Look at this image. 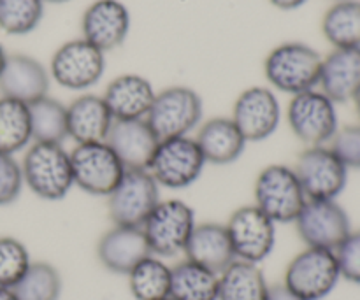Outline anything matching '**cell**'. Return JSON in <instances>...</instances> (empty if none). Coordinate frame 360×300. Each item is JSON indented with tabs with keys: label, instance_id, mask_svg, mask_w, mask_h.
<instances>
[{
	"label": "cell",
	"instance_id": "1",
	"mask_svg": "<svg viewBox=\"0 0 360 300\" xmlns=\"http://www.w3.org/2000/svg\"><path fill=\"white\" fill-rule=\"evenodd\" d=\"M21 172L25 186L49 202L65 199L74 186L70 153L62 144L32 143L21 162Z\"/></svg>",
	"mask_w": 360,
	"mask_h": 300
},
{
	"label": "cell",
	"instance_id": "32",
	"mask_svg": "<svg viewBox=\"0 0 360 300\" xmlns=\"http://www.w3.org/2000/svg\"><path fill=\"white\" fill-rule=\"evenodd\" d=\"M42 14V0H0V30L9 35H27L39 27Z\"/></svg>",
	"mask_w": 360,
	"mask_h": 300
},
{
	"label": "cell",
	"instance_id": "22",
	"mask_svg": "<svg viewBox=\"0 0 360 300\" xmlns=\"http://www.w3.org/2000/svg\"><path fill=\"white\" fill-rule=\"evenodd\" d=\"M115 118L104 98L97 95H81L67 105V132L76 144L102 143L108 137Z\"/></svg>",
	"mask_w": 360,
	"mask_h": 300
},
{
	"label": "cell",
	"instance_id": "16",
	"mask_svg": "<svg viewBox=\"0 0 360 300\" xmlns=\"http://www.w3.org/2000/svg\"><path fill=\"white\" fill-rule=\"evenodd\" d=\"M109 144L127 171H148L160 139L144 119H116L109 130Z\"/></svg>",
	"mask_w": 360,
	"mask_h": 300
},
{
	"label": "cell",
	"instance_id": "20",
	"mask_svg": "<svg viewBox=\"0 0 360 300\" xmlns=\"http://www.w3.org/2000/svg\"><path fill=\"white\" fill-rule=\"evenodd\" d=\"M49 72L28 55H7L0 74V93L23 104H32L49 91Z\"/></svg>",
	"mask_w": 360,
	"mask_h": 300
},
{
	"label": "cell",
	"instance_id": "27",
	"mask_svg": "<svg viewBox=\"0 0 360 300\" xmlns=\"http://www.w3.org/2000/svg\"><path fill=\"white\" fill-rule=\"evenodd\" d=\"M34 143L63 144L69 139L67 132V105L49 95L28 104Z\"/></svg>",
	"mask_w": 360,
	"mask_h": 300
},
{
	"label": "cell",
	"instance_id": "15",
	"mask_svg": "<svg viewBox=\"0 0 360 300\" xmlns=\"http://www.w3.org/2000/svg\"><path fill=\"white\" fill-rule=\"evenodd\" d=\"M231 118L246 143H260L269 139L280 126V102L269 88L252 86L236 98Z\"/></svg>",
	"mask_w": 360,
	"mask_h": 300
},
{
	"label": "cell",
	"instance_id": "28",
	"mask_svg": "<svg viewBox=\"0 0 360 300\" xmlns=\"http://www.w3.org/2000/svg\"><path fill=\"white\" fill-rule=\"evenodd\" d=\"M322 32L334 48H360V2L338 0L323 16Z\"/></svg>",
	"mask_w": 360,
	"mask_h": 300
},
{
	"label": "cell",
	"instance_id": "24",
	"mask_svg": "<svg viewBox=\"0 0 360 300\" xmlns=\"http://www.w3.org/2000/svg\"><path fill=\"white\" fill-rule=\"evenodd\" d=\"M206 164H234L246 148V139L232 118H211L199 126L193 137Z\"/></svg>",
	"mask_w": 360,
	"mask_h": 300
},
{
	"label": "cell",
	"instance_id": "40",
	"mask_svg": "<svg viewBox=\"0 0 360 300\" xmlns=\"http://www.w3.org/2000/svg\"><path fill=\"white\" fill-rule=\"evenodd\" d=\"M6 60H7V53L6 49H4V46L0 44V74H2L4 65H6Z\"/></svg>",
	"mask_w": 360,
	"mask_h": 300
},
{
	"label": "cell",
	"instance_id": "36",
	"mask_svg": "<svg viewBox=\"0 0 360 300\" xmlns=\"http://www.w3.org/2000/svg\"><path fill=\"white\" fill-rule=\"evenodd\" d=\"M334 253L340 266L341 280L360 285V228L352 230Z\"/></svg>",
	"mask_w": 360,
	"mask_h": 300
},
{
	"label": "cell",
	"instance_id": "42",
	"mask_svg": "<svg viewBox=\"0 0 360 300\" xmlns=\"http://www.w3.org/2000/svg\"><path fill=\"white\" fill-rule=\"evenodd\" d=\"M42 2H51V4H63V2H69V0H42Z\"/></svg>",
	"mask_w": 360,
	"mask_h": 300
},
{
	"label": "cell",
	"instance_id": "2",
	"mask_svg": "<svg viewBox=\"0 0 360 300\" xmlns=\"http://www.w3.org/2000/svg\"><path fill=\"white\" fill-rule=\"evenodd\" d=\"M322 62L320 53L311 46L285 42L267 55L264 72L276 90L294 97L319 86Z\"/></svg>",
	"mask_w": 360,
	"mask_h": 300
},
{
	"label": "cell",
	"instance_id": "38",
	"mask_svg": "<svg viewBox=\"0 0 360 300\" xmlns=\"http://www.w3.org/2000/svg\"><path fill=\"white\" fill-rule=\"evenodd\" d=\"M308 0H271L273 6H276L278 9H283V11H292V9H297V7L304 6Z\"/></svg>",
	"mask_w": 360,
	"mask_h": 300
},
{
	"label": "cell",
	"instance_id": "8",
	"mask_svg": "<svg viewBox=\"0 0 360 300\" xmlns=\"http://www.w3.org/2000/svg\"><path fill=\"white\" fill-rule=\"evenodd\" d=\"M206 167L202 153L195 139L190 136L171 137L158 143L148 172L158 186L169 190H183L192 186Z\"/></svg>",
	"mask_w": 360,
	"mask_h": 300
},
{
	"label": "cell",
	"instance_id": "39",
	"mask_svg": "<svg viewBox=\"0 0 360 300\" xmlns=\"http://www.w3.org/2000/svg\"><path fill=\"white\" fill-rule=\"evenodd\" d=\"M0 300H18L11 288H0Z\"/></svg>",
	"mask_w": 360,
	"mask_h": 300
},
{
	"label": "cell",
	"instance_id": "5",
	"mask_svg": "<svg viewBox=\"0 0 360 300\" xmlns=\"http://www.w3.org/2000/svg\"><path fill=\"white\" fill-rule=\"evenodd\" d=\"M204 104L200 95L188 86H171L155 95L146 122L160 141L188 136L200 125Z\"/></svg>",
	"mask_w": 360,
	"mask_h": 300
},
{
	"label": "cell",
	"instance_id": "26",
	"mask_svg": "<svg viewBox=\"0 0 360 300\" xmlns=\"http://www.w3.org/2000/svg\"><path fill=\"white\" fill-rule=\"evenodd\" d=\"M220 274L190 260H183L171 267L172 300H218Z\"/></svg>",
	"mask_w": 360,
	"mask_h": 300
},
{
	"label": "cell",
	"instance_id": "6",
	"mask_svg": "<svg viewBox=\"0 0 360 300\" xmlns=\"http://www.w3.org/2000/svg\"><path fill=\"white\" fill-rule=\"evenodd\" d=\"M341 280L336 253L330 249L304 248L285 270L283 285L304 300L329 297Z\"/></svg>",
	"mask_w": 360,
	"mask_h": 300
},
{
	"label": "cell",
	"instance_id": "35",
	"mask_svg": "<svg viewBox=\"0 0 360 300\" xmlns=\"http://www.w3.org/2000/svg\"><path fill=\"white\" fill-rule=\"evenodd\" d=\"M329 146L340 157L348 171L350 169L360 171V123L347 125L338 130Z\"/></svg>",
	"mask_w": 360,
	"mask_h": 300
},
{
	"label": "cell",
	"instance_id": "13",
	"mask_svg": "<svg viewBox=\"0 0 360 300\" xmlns=\"http://www.w3.org/2000/svg\"><path fill=\"white\" fill-rule=\"evenodd\" d=\"M295 228L306 248L336 252L354 228L348 213L338 200H306L295 218Z\"/></svg>",
	"mask_w": 360,
	"mask_h": 300
},
{
	"label": "cell",
	"instance_id": "4",
	"mask_svg": "<svg viewBox=\"0 0 360 300\" xmlns=\"http://www.w3.org/2000/svg\"><path fill=\"white\" fill-rule=\"evenodd\" d=\"M195 213L186 202L178 199L160 200L143 228L151 255L158 259H172L185 253L186 242L195 228Z\"/></svg>",
	"mask_w": 360,
	"mask_h": 300
},
{
	"label": "cell",
	"instance_id": "30",
	"mask_svg": "<svg viewBox=\"0 0 360 300\" xmlns=\"http://www.w3.org/2000/svg\"><path fill=\"white\" fill-rule=\"evenodd\" d=\"M32 143L28 104L14 98H0V151L16 155Z\"/></svg>",
	"mask_w": 360,
	"mask_h": 300
},
{
	"label": "cell",
	"instance_id": "3",
	"mask_svg": "<svg viewBox=\"0 0 360 300\" xmlns=\"http://www.w3.org/2000/svg\"><path fill=\"white\" fill-rule=\"evenodd\" d=\"M255 204L274 223H294L306 204L304 190L295 176L294 167L267 165L257 176L253 188Z\"/></svg>",
	"mask_w": 360,
	"mask_h": 300
},
{
	"label": "cell",
	"instance_id": "37",
	"mask_svg": "<svg viewBox=\"0 0 360 300\" xmlns=\"http://www.w3.org/2000/svg\"><path fill=\"white\" fill-rule=\"evenodd\" d=\"M267 300H304L299 295H295L294 292L288 290L283 283L274 285V287H269V297Z\"/></svg>",
	"mask_w": 360,
	"mask_h": 300
},
{
	"label": "cell",
	"instance_id": "25",
	"mask_svg": "<svg viewBox=\"0 0 360 300\" xmlns=\"http://www.w3.org/2000/svg\"><path fill=\"white\" fill-rule=\"evenodd\" d=\"M269 285L257 263L234 260L220 274L218 300H267Z\"/></svg>",
	"mask_w": 360,
	"mask_h": 300
},
{
	"label": "cell",
	"instance_id": "33",
	"mask_svg": "<svg viewBox=\"0 0 360 300\" xmlns=\"http://www.w3.org/2000/svg\"><path fill=\"white\" fill-rule=\"evenodd\" d=\"M30 253L16 237H0V288H14L30 267Z\"/></svg>",
	"mask_w": 360,
	"mask_h": 300
},
{
	"label": "cell",
	"instance_id": "29",
	"mask_svg": "<svg viewBox=\"0 0 360 300\" xmlns=\"http://www.w3.org/2000/svg\"><path fill=\"white\" fill-rule=\"evenodd\" d=\"M130 294L136 300H164L171 294V267L150 255L137 263L129 276Z\"/></svg>",
	"mask_w": 360,
	"mask_h": 300
},
{
	"label": "cell",
	"instance_id": "7",
	"mask_svg": "<svg viewBox=\"0 0 360 300\" xmlns=\"http://www.w3.org/2000/svg\"><path fill=\"white\" fill-rule=\"evenodd\" d=\"M292 133L306 146H327L340 130L336 104L320 90L294 95L287 109Z\"/></svg>",
	"mask_w": 360,
	"mask_h": 300
},
{
	"label": "cell",
	"instance_id": "17",
	"mask_svg": "<svg viewBox=\"0 0 360 300\" xmlns=\"http://www.w3.org/2000/svg\"><path fill=\"white\" fill-rule=\"evenodd\" d=\"M83 39L101 49L112 51L125 42L130 30L129 9L120 0H95L81 20Z\"/></svg>",
	"mask_w": 360,
	"mask_h": 300
},
{
	"label": "cell",
	"instance_id": "19",
	"mask_svg": "<svg viewBox=\"0 0 360 300\" xmlns=\"http://www.w3.org/2000/svg\"><path fill=\"white\" fill-rule=\"evenodd\" d=\"M319 86L334 104L354 102L360 93V48H334L323 58Z\"/></svg>",
	"mask_w": 360,
	"mask_h": 300
},
{
	"label": "cell",
	"instance_id": "43",
	"mask_svg": "<svg viewBox=\"0 0 360 300\" xmlns=\"http://www.w3.org/2000/svg\"><path fill=\"white\" fill-rule=\"evenodd\" d=\"M164 300H172V299H164Z\"/></svg>",
	"mask_w": 360,
	"mask_h": 300
},
{
	"label": "cell",
	"instance_id": "21",
	"mask_svg": "<svg viewBox=\"0 0 360 300\" xmlns=\"http://www.w3.org/2000/svg\"><path fill=\"white\" fill-rule=\"evenodd\" d=\"M155 95L157 91L146 77L137 74H123L108 84L102 98L116 122V119L146 118Z\"/></svg>",
	"mask_w": 360,
	"mask_h": 300
},
{
	"label": "cell",
	"instance_id": "18",
	"mask_svg": "<svg viewBox=\"0 0 360 300\" xmlns=\"http://www.w3.org/2000/svg\"><path fill=\"white\" fill-rule=\"evenodd\" d=\"M151 255L143 228L112 225L97 244L98 262L105 270L129 276L130 270Z\"/></svg>",
	"mask_w": 360,
	"mask_h": 300
},
{
	"label": "cell",
	"instance_id": "41",
	"mask_svg": "<svg viewBox=\"0 0 360 300\" xmlns=\"http://www.w3.org/2000/svg\"><path fill=\"white\" fill-rule=\"evenodd\" d=\"M354 104H355V111H357V116H359V123H360V93L357 95V97H355Z\"/></svg>",
	"mask_w": 360,
	"mask_h": 300
},
{
	"label": "cell",
	"instance_id": "11",
	"mask_svg": "<svg viewBox=\"0 0 360 300\" xmlns=\"http://www.w3.org/2000/svg\"><path fill=\"white\" fill-rule=\"evenodd\" d=\"M160 202V186L148 171H125L108 197L109 218L120 227H143Z\"/></svg>",
	"mask_w": 360,
	"mask_h": 300
},
{
	"label": "cell",
	"instance_id": "12",
	"mask_svg": "<svg viewBox=\"0 0 360 300\" xmlns=\"http://www.w3.org/2000/svg\"><path fill=\"white\" fill-rule=\"evenodd\" d=\"M236 260L257 263L267 259L276 246V223L257 206H243L225 223Z\"/></svg>",
	"mask_w": 360,
	"mask_h": 300
},
{
	"label": "cell",
	"instance_id": "9",
	"mask_svg": "<svg viewBox=\"0 0 360 300\" xmlns=\"http://www.w3.org/2000/svg\"><path fill=\"white\" fill-rule=\"evenodd\" d=\"M70 165L74 185L94 197H109L127 171L105 141L76 144Z\"/></svg>",
	"mask_w": 360,
	"mask_h": 300
},
{
	"label": "cell",
	"instance_id": "23",
	"mask_svg": "<svg viewBox=\"0 0 360 300\" xmlns=\"http://www.w3.org/2000/svg\"><path fill=\"white\" fill-rule=\"evenodd\" d=\"M185 256L213 273L221 274L236 260L227 228L221 223H197L185 248Z\"/></svg>",
	"mask_w": 360,
	"mask_h": 300
},
{
	"label": "cell",
	"instance_id": "14",
	"mask_svg": "<svg viewBox=\"0 0 360 300\" xmlns=\"http://www.w3.org/2000/svg\"><path fill=\"white\" fill-rule=\"evenodd\" d=\"M105 70L104 53L84 39L65 42L55 51L49 76L67 90H88L101 81Z\"/></svg>",
	"mask_w": 360,
	"mask_h": 300
},
{
	"label": "cell",
	"instance_id": "10",
	"mask_svg": "<svg viewBox=\"0 0 360 300\" xmlns=\"http://www.w3.org/2000/svg\"><path fill=\"white\" fill-rule=\"evenodd\" d=\"M294 171L308 200H336L347 188L348 169L329 144L306 148Z\"/></svg>",
	"mask_w": 360,
	"mask_h": 300
},
{
	"label": "cell",
	"instance_id": "31",
	"mask_svg": "<svg viewBox=\"0 0 360 300\" xmlns=\"http://www.w3.org/2000/svg\"><path fill=\"white\" fill-rule=\"evenodd\" d=\"M62 276L58 269L48 262H32L25 276L14 285L18 300H60Z\"/></svg>",
	"mask_w": 360,
	"mask_h": 300
},
{
	"label": "cell",
	"instance_id": "34",
	"mask_svg": "<svg viewBox=\"0 0 360 300\" xmlns=\"http://www.w3.org/2000/svg\"><path fill=\"white\" fill-rule=\"evenodd\" d=\"M23 186L21 164H18L14 155L0 151V207L16 202Z\"/></svg>",
	"mask_w": 360,
	"mask_h": 300
}]
</instances>
